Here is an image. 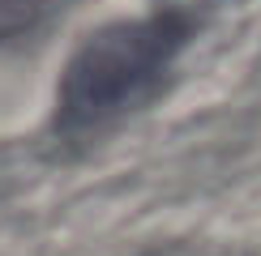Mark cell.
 I'll return each instance as SVG.
<instances>
[{
  "label": "cell",
  "instance_id": "7a4b0ae2",
  "mask_svg": "<svg viewBox=\"0 0 261 256\" xmlns=\"http://www.w3.org/2000/svg\"><path fill=\"white\" fill-rule=\"evenodd\" d=\"M43 9H47V0H0V43L26 35L43 17Z\"/></svg>",
  "mask_w": 261,
  "mask_h": 256
},
{
  "label": "cell",
  "instance_id": "6da1fadb",
  "mask_svg": "<svg viewBox=\"0 0 261 256\" xmlns=\"http://www.w3.org/2000/svg\"><path fill=\"white\" fill-rule=\"evenodd\" d=\"M189 35L193 17L180 9L141 21H116V26H103L99 35H90L73 51L60 77L56 128L64 137H82L141 107L167 81Z\"/></svg>",
  "mask_w": 261,
  "mask_h": 256
}]
</instances>
